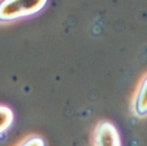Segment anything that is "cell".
<instances>
[{"label":"cell","instance_id":"obj_3","mask_svg":"<svg viewBox=\"0 0 147 146\" xmlns=\"http://www.w3.org/2000/svg\"><path fill=\"white\" fill-rule=\"evenodd\" d=\"M134 111L137 115L144 117L147 112V81L146 77L140 83L134 98Z\"/></svg>","mask_w":147,"mask_h":146},{"label":"cell","instance_id":"obj_2","mask_svg":"<svg viewBox=\"0 0 147 146\" xmlns=\"http://www.w3.org/2000/svg\"><path fill=\"white\" fill-rule=\"evenodd\" d=\"M94 146H121L117 127L109 120L97 124L94 132Z\"/></svg>","mask_w":147,"mask_h":146},{"label":"cell","instance_id":"obj_4","mask_svg":"<svg viewBox=\"0 0 147 146\" xmlns=\"http://www.w3.org/2000/svg\"><path fill=\"white\" fill-rule=\"evenodd\" d=\"M14 119V114L8 106L0 105V135L9 129Z\"/></svg>","mask_w":147,"mask_h":146},{"label":"cell","instance_id":"obj_5","mask_svg":"<svg viewBox=\"0 0 147 146\" xmlns=\"http://www.w3.org/2000/svg\"><path fill=\"white\" fill-rule=\"evenodd\" d=\"M16 146H46V143L41 137L33 136V137L26 138L25 140H22L20 144H18Z\"/></svg>","mask_w":147,"mask_h":146},{"label":"cell","instance_id":"obj_1","mask_svg":"<svg viewBox=\"0 0 147 146\" xmlns=\"http://www.w3.org/2000/svg\"><path fill=\"white\" fill-rule=\"evenodd\" d=\"M48 0H1L0 22H11L34 15L45 8Z\"/></svg>","mask_w":147,"mask_h":146}]
</instances>
